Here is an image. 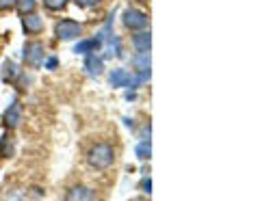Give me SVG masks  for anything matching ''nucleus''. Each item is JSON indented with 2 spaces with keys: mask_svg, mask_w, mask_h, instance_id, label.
<instances>
[{
  "mask_svg": "<svg viewBox=\"0 0 260 201\" xmlns=\"http://www.w3.org/2000/svg\"><path fill=\"white\" fill-rule=\"evenodd\" d=\"M130 72L124 67H115L111 74H108V85L111 86H128L130 85Z\"/></svg>",
  "mask_w": 260,
  "mask_h": 201,
  "instance_id": "obj_8",
  "label": "nucleus"
},
{
  "mask_svg": "<svg viewBox=\"0 0 260 201\" xmlns=\"http://www.w3.org/2000/svg\"><path fill=\"white\" fill-rule=\"evenodd\" d=\"M24 61L29 67H39L46 58V48H43L41 41H29L24 43Z\"/></svg>",
  "mask_w": 260,
  "mask_h": 201,
  "instance_id": "obj_2",
  "label": "nucleus"
},
{
  "mask_svg": "<svg viewBox=\"0 0 260 201\" xmlns=\"http://www.w3.org/2000/svg\"><path fill=\"white\" fill-rule=\"evenodd\" d=\"M22 29L29 32V35H35V32H39L43 29V18H41V15H37L35 11H32V13L22 15Z\"/></svg>",
  "mask_w": 260,
  "mask_h": 201,
  "instance_id": "obj_6",
  "label": "nucleus"
},
{
  "mask_svg": "<svg viewBox=\"0 0 260 201\" xmlns=\"http://www.w3.org/2000/svg\"><path fill=\"white\" fill-rule=\"evenodd\" d=\"M2 80L4 83H13V80H18L22 76V69L18 67V63H13L11 58H7V61L2 63Z\"/></svg>",
  "mask_w": 260,
  "mask_h": 201,
  "instance_id": "obj_11",
  "label": "nucleus"
},
{
  "mask_svg": "<svg viewBox=\"0 0 260 201\" xmlns=\"http://www.w3.org/2000/svg\"><path fill=\"white\" fill-rule=\"evenodd\" d=\"M87 162H89L91 169L104 171L115 162V149L108 143H96L94 147L89 149V154H87Z\"/></svg>",
  "mask_w": 260,
  "mask_h": 201,
  "instance_id": "obj_1",
  "label": "nucleus"
},
{
  "mask_svg": "<svg viewBox=\"0 0 260 201\" xmlns=\"http://www.w3.org/2000/svg\"><path fill=\"white\" fill-rule=\"evenodd\" d=\"M43 4H46V9H50V11H61V9H65L67 0H43Z\"/></svg>",
  "mask_w": 260,
  "mask_h": 201,
  "instance_id": "obj_18",
  "label": "nucleus"
},
{
  "mask_svg": "<svg viewBox=\"0 0 260 201\" xmlns=\"http://www.w3.org/2000/svg\"><path fill=\"white\" fill-rule=\"evenodd\" d=\"M124 26L130 30H143L145 26H148V15L143 13V11H139V9H126L124 11Z\"/></svg>",
  "mask_w": 260,
  "mask_h": 201,
  "instance_id": "obj_4",
  "label": "nucleus"
},
{
  "mask_svg": "<svg viewBox=\"0 0 260 201\" xmlns=\"http://www.w3.org/2000/svg\"><path fill=\"white\" fill-rule=\"evenodd\" d=\"M134 154H137V158H139V160H150V156H152L150 141H141L137 147H134Z\"/></svg>",
  "mask_w": 260,
  "mask_h": 201,
  "instance_id": "obj_15",
  "label": "nucleus"
},
{
  "mask_svg": "<svg viewBox=\"0 0 260 201\" xmlns=\"http://www.w3.org/2000/svg\"><path fill=\"white\" fill-rule=\"evenodd\" d=\"M132 63L137 72H150V52H137Z\"/></svg>",
  "mask_w": 260,
  "mask_h": 201,
  "instance_id": "obj_13",
  "label": "nucleus"
},
{
  "mask_svg": "<svg viewBox=\"0 0 260 201\" xmlns=\"http://www.w3.org/2000/svg\"><path fill=\"white\" fill-rule=\"evenodd\" d=\"M22 121V106L18 100H13L7 108V113H4V123H7V128H18Z\"/></svg>",
  "mask_w": 260,
  "mask_h": 201,
  "instance_id": "obj_7",
  "label": "nucleus"
},
{
  "mask_svg": "<svg viewBox=\"0 0 260 201\" xmlns=\"http://www.w3.org/2000/svg\"><path fill=\"white\" fill-rule=\"evenodd\" d=\"M74 2L83 9H91V7H96V4H100L102 0H74Z\"/></svg>",
  "mask_w": 260,
  "mask_h": 201,
  "instance_id": "obj_19",
  "label": "nucleus"
},
{
  "mask_svg": "<svg viewBox=\"0 0 260 201\" xmlns=\"http://www.w3.org/2000/svg\"><path fill=\"white\" fill-rule=\"evenodd\" d=\"M132 46L137 52H150V46H152V35L150 30H137L132 35Z\"/></svg>",
  "mask_w": 260,
  "mask_h": 201,
  "instance_id": "obj_9",
  "label": "nucleus"
},
{
  "mask_svg": "<svg viewBox=\"0 0 260 201\" xmlns=\"http://www.w3.org/2000/svg\"><path fill=\"white\" fill-rule=\"evenodd\" d=\"M102 69H104V63H102V57H98V54H87L85 58V72L87 76H100Z\"/></svg>",
  "mask_w": 260,
  "mask_h": 201,
  "instance_id": "obj_10",
  "label": "nucleus"
},
{
  "mask_svg": "<svg viewBox=\"0 0 260 201\" xmlns=\"http://www.w3.org/2000/svg\"><path fill=\"white\" fill-rule=\"evenodd\" d=\"M35 7H37L35 0H15V9H18L22 15L32 13V11H35Z\"/></svg>",
  "mask_w": 260,
  "mask_h": 201,
  "instance_id": "obj_16",
  "label": "nucleus"
},
{
  "mask_svg": "<svg viewBox=\"0 0 260 201\" xmlns=\"http://www.w3.org/2000/svg\"><path fill=\"white\" fill-rule=\"evenodd\" d=\"M15 7V0H0V11H7Z\"/></svg>",
  "mask_w": 260,
  "mask_h": 201,
  "instance_id": "obj_20",
  "label": "nucleus"
},
{
  "mask_svg": "<svg viewBox=\"0 0 260 201\" xmlns=\"http://www.w3.org/2000/svg\"><path fill=\"white\" fill-rule=\"evenodd\" d=\"M104 41H108L106 43V57H122V48H119V39H117V37L108 35Z\"/></svg>",
  "mask_w": 260,
  "mask_h": 201,
  "instance_id": "obj_14",
  "label": "nucleus"
},
{
  "mask_svg": "<svg viewBox=\"0 0 260 201\" xmlns=\"http://www.w3.org/2000/svg\"><path fill=\"white\" fill-rule=\"evenodd\" d=\"M141 191H143L145 195H150V193H152V182H150V177H148V180L141 182Z\"/></svg>",
  "mask_w": 260,
  "mask_h": 201,
  "instance_id": "obj_21",
  "label": "nucleus"
},
{
  "mask_svg": "<svg viewBox=\"0 0 260 201\" xmlns=\"http://www.w3.org/2000/svg\"><path fill=\"white\" fill-rule=\"evenodd\" d=\"M65 201H96V193L91 191L89 186L78 184V186H72L67 191V197H65Z\"/></svg>",
  "mask_w": 260,
  "mask_h": 201,
  "instance_id": "obj_5",
  "label": "nucleus"
},
{
  "mask_svg": "<svg viewBox=\"0 0 260 201\" xmlns=\"http://www.w3.org/2000/svg\"><path fill=\"white\" fill-rule=\"evenodd\" d=\"M11 151H13V141H11V137H2V141H0V156H11Z\"/></svg>",
  "mask_w": 260,
  "mask_h": 201,
  "instance_id": "obj_17",
  "label": "nucleus"
},
{
  "mask_svg": "<svg viewBox=\"0 0 260 201\" xmlns=\"http://www.w3.org/2000/svg\"><path fill=\"white\" fill-rule=\"evenodd\" d=\"M80 32H83V26L74 20H61V22L54 24V35H57L61 41H72L80 35Z\"/></svg>",
  "mask_w": 260,
  "mask_h": 201,
  "instance_id": "obj_3",
  "label": "nucleus"
},
{
  "mask_svg": "<svg viewBox=\"0 0 260 201\" xmlns=\"http://www.w3.org/2000/svg\"><path fill=\"white\" fill-rule=\"evenodd\" d=\"M46 67H48V69H54V67H57V58H54V57L48 58V61H46Z\"/></svg>",
  "mask_w": 260,
  "mask_h": 201,
  "instance_id": "obj_22",
  "label": "nucleus"
},
{
  "mask_svg": "<svg viewBox=\"0 0 260 201\" xmlns=\"http://www.w3.org/2000/svg\"><path fill=\"white\" fill-rule=\"evenodd\" d=\"M102 48V41L98 39H85V41H78L76 43V48H74V52L76 54H94V52H98Z\"/></svg>",
  "mask_w": 260,
  "mask_h": 201,
  "instance_id": "obj_12",
  "label": "nucleus"
}]
</instances>
